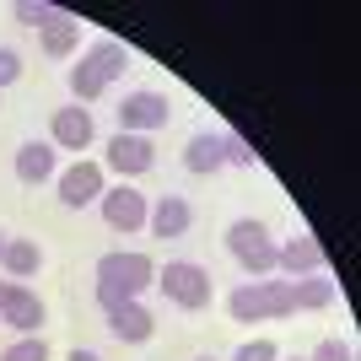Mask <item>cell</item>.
Returning a JSON list of instances; mask_svg holds the SVG:
<instances>
[{"instance_id":"cell-1","label":"cell","mask_w":361,"mask_h":361,"mask_svg":"<svg viewBox=\"0 0 361 361\" xmlns=\"http://www.w3.org/2000/svg\"><path fill=\"white\" fill-rule=\"evenodd\" d=\"M157 286V259L140 254V248H114V254L97 259V286H92V297H97V307H124V302H140L146 291Z\"/></svg>"},{"instance_id":"cell-2","label":"cell","mask_w":361,"mask_h":361,"mask_svg":"<svg viewBox=\"0 0 361 361\" xmlns=\"http://www.w3.org/2000/svg\"><path fill=\"white\" fill-rule=\"evenodd\" d=\"M124 71H130V54H124L119 38H92V44L81 49V60L71 65L65 81H71V97L87 108V103H97V97H103Z\"/></svg>"},{"instance_id":"cell-3","label":"cell","mask_w":361,"mask_h":361,"mask_svg":"<svg viewBox=\"0 0 361 361\" xmlns=\"http://www.w3.org/2000/svg\"><path fill=\"white\" fill-rule=\"evenodd\" d=\"M226 313L232 324H275V318H291V281L281 275H264V281H243L232 297H226Z\"/></svg>"},{"instance_id":"cell-4","label":"cell","mask_w":361,"mask_h":361,"mask_svg":"<svg viewBox=\"0 0 361 361\" xmlns=\"http://www.w3.org/2000/svg\"><path fill=\"white\" fill-rule=\"evenodd\" d=\"M157 291H162L178 313H205L216 302V281L205 264H195V259H167V264H157Z\"/></svg>"},{"instance_id":"cell-5","label":"cell","mask_w":361,"mask_h":361,"mask_svg":"<svg viewBox=\"0 0 361 361\" xmlns=\"http://www.w3.org/2000/svg\"><path fill=\"white\" fill-rule=\"evenodd\" d=\"M226 254L238 259V270L248 275V281H264V275H275L281 243L270 238V226L259 221V216H238V221L226 226Z\"/></svg>"},{"instance_id":"cell-6","label":"cell","mask_w":361,"mask_h":361,"mask_svg":"<svg viewBox=\"0 0 361 361\" xmlns=\"http://www.w3.org/2000/svg\"><path fill=\"white\" fill-rule=\"evenodd\" d=\"M114 114H119L124 135H157V130H167V119H173V103H167V92L135 87V92H124V103L114 108Z\"/></svg>"},{"instance_id":"cell-7","label":"cell","mask_w":361,"mask_h":361,"mask_svg":"<svg viewBox=\"0 0 361 361\" xmlns=\"http://www.w3.org/2000/svg\"><path fill=\"white\" fill-rule=\"evenodd\" d=\"M151 167H157V146H151V135H114L103 146V173H114L119 183H135L146 178Z\"/></svg>"},{"instance_id":"cell-8","label":"cell","mask_w":361,"mask_h":361,"mask_svg":"<svg viewBox=\"0 0 361 361\" xmlns=\"http://www.w3.org/2000/svg\"><path fill=\"white\" fill-rule=\"evenodd\" d=\"M97 211H103V226L108 232H146V211H151V195H140L135 183H108L103 200H97Z\"/></svg>"},{"instance_id":"cell-9","label":"cell","mask_w":361,"mask_h":361,"mask_svg":"<svg viewBox=\"0 0 361 361\" xmlns=\"http://www.w3.org/2000/svg\"><path fill=\"white\" fill-rule=\"evenodd\" d=\"M54 189H60V205H65V211H87V205H97V200H103L108 173H103V162H92V157H75L71 167H60Z\"/></svg>"},{"instance_id":"cell-10","label":"cell","mask_w":361,"mask_h":361,"mask_svg":"<svg viewBox=\"0 0 361 361\" xmlns=\"http://www.w3.org/2000/svg\"><path fill=\"white\" fill-rule=\"evenodd\" d=\"M49 146L54 151H75V157L97 146V119H92V108H81V103L54 108V119H49Z\"/></svg>"},{"instance_id":"cell-11","label":"cell","mask_w":361,"mask_h":361,"mask_svg":"<svg viewBox=\"0 0 361 361\" xmlns=\"http://www.w3.org/2000/svg\"><path fill=\"white\" fill-rule=\"evenodd\" d=\"M275 275L281 281H302V275H324V243L313 232H297V238L281 243V254H275Z\"/></svg>"},{"instance_id":"cell-12","label":"cell","mask_w":361,"mask_h":361,"mask_svg":"<svg viewBox=\"0 0 361 361\" xmlns=\"http://www.w3.org/2000/svg\"><path fill=\"white\" fill-rule=\"evenodd\" d=\"M0 324L16 329V334H44L49 307H44V297H38L32 286H16V281H11V297L0 302Z\"/></svg>"},{"instance_id":"cell-13","label":"cell","mask_w":361,"mask_h":361,"mask_svg":"<svg viewBox=\"0 0 361 361\" xmlns=\"http://www.w3.org/2000/svg\"><path fill=\"white\" fill-rule=\"evenodd\" d=\"M11 167H16V183L38 189V183H54V178H60V151L49 146V140H22Z\"/></svg>"},{"instance_id":"cell-14","label":"cell","mask_w":361,"mask_h":361,"mask_svg":"<svg viewBox=\"0 0 361 361\" xmlns=\"http://www.w3.org/2000/svg\"><path fill=\"white\" fill-rule=\"evenodd\" d=\"M195 226V205L183 195H157L151 200V211H146V232L151 238H183Z\"/></svg>"},{"instance_id":"cell-15","label":"cell","mask_w":361,"mask_h":361,"mask_svg":"<svg viewBox=\"0 0 361 361\" xmlns=\"http://www.w3.org/2000/svg\"><path fill=\"white\" fill-rule=\"evenodd\" d=\"M108 334L119 340V345H146L151 334H157V318H151L146 302H124V307H108Z\"/></svg>"},{"instance_id":"cell-16","label":"cell","mask_w":361,"mask_h":361,"mask_svg":"<svg viewBox=\"0 0 361 361\" xmlns=\"http://www.w3.org/2000/svg\"><path fill=\"white\" fill-rule=\"evenodd\" d=\"M38 270H44V248H38V238H6V248H0V275L16 281V286H27Z\"/></svg>"},{"instance_id":"cell-17","label":"cell","mask_w":361,"mask_h":361,"mask_svg":"<svg viewBox=\"0 0 361 361\" xmlns=\"http://www.w3.org/2000/svg\"><path fill=\"white\" fill-rule=\"evenodd\" d=\"M183 167H189L195 178H211V173H221V167H226L221 130H200V135H189V146H183Z\"/></svg>"},{"instance_id":"cell-18","label":"cell","mask_w":361,"mask_h":361,"mask_svg":"<svg viewBox=\"0 0 361 361\" xmlns=\"http://www.w3.org/2000/svg\"><path fill=\"white\" fill-rule=\"evenodd\" d=\"M38 49H44L49 60H71L75 49H81V22H75L71 11H60L44 32H38Z\"/></svg>"},{"instance_id":"cell-19","label":"cell","mask_w":361,"mask_h":361,"mask_svg":"<svg viewBox=\"0 0 361 361\" xmlns=\"http://www.w3.org/2000/svg\"><path fill=\"white\" fill-rule=\"evenodd\" d=\"M329 302H334L329 275H302V281H291V307H297V313H324Z\"/></svg>"},{"instance_id":"cell-20","label":"cell","mask_w":361,"mask_h":361,"mask_svg":"<svg viewBox=\"0 0 361 361\" xmlns=\"http://www.w3.org/2000/svg\"><path fill=\"white\" fill-rule=\"evenodd\" d=\"M0 361H49V340L44 334H16L11 345L0 350Z\"/></svg>"},{"instance_id":"cell-21","label":"cell","mask_w":361,"mask_h":361,"mask_svg":"<svg viewBox=\"0 0 361 361\" xmlns=\"http://www.w3.org/2000/svg\"><path fill=\"white\" fill-rule=\"evenodd\" d=\"M11 16L22 22V27H38V32H44L49 22L60 16V6H44V0H16V6H11Z\"/></svg>"},{"instance_id":"cell-22","label":"cell","mask_w":361,"mask_h":361,"mask_svg":"<svg viewBox=\"0 0 361 361\" xmlns=\"http://www.w3.org/2000/svg\"><path fill=\"white\" fill-rule=\"evenodd\" d=\"M232 361H281V345H275L270 334H254V340H243L232 350Z\"/></svg>"},{"instance_id":"cell-23","label":"cell","mask_w":361,"mask_h":361,"mask_svg":"<svg viewBox=\"0 0 361 361\" xmlns=\"http://www.w3.org/2000/svg\"><path fill=\"white\" fill-rule=\"evenodd\" d=\"M221 146H226V167H254L259 162V151L248 146L238 130H221Z\"/></svg>"},{"instance_id":"cell-24","label":"cell","mask_w":361,"mask_h":361,"mask_svg":"<svg viewBox=\"0 0 361 361\" xmlns=\"http://www.w3.org/2000/svg\"><path fill=\"white\" fill-rule=\"evenodd\" d=\"M307 361H356V345L340 340V334H329V340H318V345H313V356H307Z\"/></svg>"},{"instance_id":"cell-25","label":"cell","mask_w":361,"mask_h":361,"mask_svg":"<svg viewBox=\"0 0 361 361\" xmlns=\"http://www.w3.org/2000/svg\"><path fill=\"white\" fill-rule=\"evenodd\" d=\"M22 71H27V65H22V54H16L11 44H0V92L16 87V81H22Z\"/></svg>"},{"instance_id":"cell-26","label":"cell","mask_w":361,"mask_h":361,"mask_svg":"<svg viewBox=\"0 0 361 361\" xmlns=\"http://www.w3.org/2000/svg\"><path fill=\"white\" fill-rule=\"evenodd\" d=\"M65 361H103V356H97V350H81V345H75V350H71Z\"/></svg>"},{"instance_id":"cell-27","label":"cell","mask_w":361,"mask_h":361,"mask_svg":"<svg viewBox=\"0 0 361 361\" xmlns=\"http://www.w3.org/2000/svg\"><path fill=\"white\" fill-rule=\"evenodd\" d=\"M6 297H11V281H6V275H0V302H6Z\"/></svg>"},{"instance_id":"cell-28","label":"cell","mask_w":361,"mask_h":361,"mask_svg":"<svg viewBox=\"0 0 361 361\" xmlns=\"http://www.w3.org/2000/svg\"><path fill=\"white\" fill-rule=\"evenodd\" d=\"M6 238H11V232H0V248H6Z\"/></svg>"},{"instance_id":"cell-29","label":"cell","mask_w":361,"mask_h":361,"mask_svg":"<svg viewBox=\"0 0 361 361\" xmlns=\"http://www.w3.org/2000/svg\"><path fill=\"white\" fill-rule=\"evenodd\" d=\"M195 361H216V356H195Z\"/></svg>"},{"instance_id":"cell-30","label":"cell","mask_w":361,"mask_h":361,"mask_svg":"<svg viewBox=\"0 0 361 361\" xmlns=\"http://www.w3.org/2000/svg\"><path fill=\"white\" fill-rule=\"evenodd\" d=\"M286 361H307V356H286Z\"/></svg>"}]
</instances>
